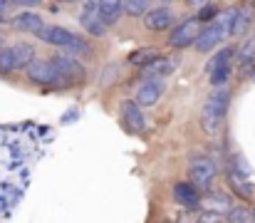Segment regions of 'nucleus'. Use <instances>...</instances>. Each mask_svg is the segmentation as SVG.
<instances>
[{"label": "nucleus", "instance_id": "nucleus-15", "mask_svg": "<svg viewBox=\"0 0 255 223\" xmlns=\"http://www.w3.org/2000/svg\"><path fill=\"white\" fill-rule=\"evenodd\" d=\"M233 204H231V199L226 196V194H206V196H201V211H213V214H221L223 219H226V214H228V209H231Z\"/></svg>", "mask_w": 255, "mask_h": 223}, {"label": "nucleus", "instance_id": "nucleus-8", "mask_svg": "<svg viewBox=\"0 0 255 223\" xmlns=\"http://www.w3.org/2000/svg\"><path fill=\"white\" fill-rule=\"evenodd\" d=\"M50 62L55 65L57 72L62 74L65 82H80V79H85V67H82L80 60H77L75 55H70V52H60V55H55Z\"/></svg>", "mask_w": 255, "mask_h": 223}, {"label": "nucleus", "instance_id": "nucleus-30", "mask_svg": "<svg viewBox=\"0 0 255 223\" xmlns=\"http://www.w3.org/2000/svg\"><path fill=\"white\" fill-rule=\"evenodd\" d=\"M62 2H77V0H62Z\"/></svg>", "mask_w": 255, "mask_h": 223}, {"label": "nucleus", "instance_id": "nucleus-10", "mask_svg": "<svg viewBox=\"0 0 255 223\" xmlns=\"http://www.w3.org/2000/svg\"><path fill=\"white\" fill-rule=\"evenodd\" d=\"M141 17H144V27H146V30H151V32H164V30H171V25L176 22L173 10L166 7V5H161V7H151V10H146Z\"/></svg>", "mask_w": 255, "mask_h": 223}, {"label": "nucleus", "instance_id": "nucleus-27", "mask_svg": "<svg viewBox=\"0 0 255 223\" xmlns=\"http://www.w3.org/2000/svg\"><path fill=\"white\" fill-rule=\"evenodd\" d=\"M10 5H22V7H35L40 5V0H7Z\"/></svg>", "mask_w": 255, "mask_h": 223}, {"label": "nucleus", "instance_id": "nucleus-21", "mask_svg": "<svg viewBox=\"0 0 255 223\" xmlns=\"http://www.w3.org/2000/svg\"><path fill=\"white\" fill-rule=\"evenodd\" d=\"M159 57V50L156 47H139L136 52H131L129 55V65H134V67H139V70H144L149 62H154Z\"/></svg>", "mask_w": 255, "mask_h": 223}, {"label": "nucleus", "instance_id": "nucleus-20", "mask_svg": "<svg viewBox=\"0 0 255 223\" xmlns=\"http://www.w3.org/2000/svg\"><path fill=\"white\" fill-rule=\"evenodd\" d=\"M80 25L85 27L92 37H104V35H107V27H109V25L99 17V12H97V15H80Z\"/></svg>", "mask_w": 255, "mask_h": 223}, {"label": "nucleus", "instance_id": "nucleus-13", "mask_svg": "<svg viewBox=\"0 0 255 223\" xmlns=\"http://www.w3.org/2000/svg\"><path fill=\"white\" fill-rule=\"evenodd\" d=\"M226 176H228V184H231V189H233V194H236L238 199H243V201H246V199H253L255 186L248 181L246 174H241V171H236L233 166H228Z\"/></svg>", "mask_w": 255, "mask_h": 223}, {"label": "nucleus", "instance_id": "nucleus-3", "mask_svg": "<svg viewBox=\"0 0 255 223\" xmlns=\"http://www.w3.org/2000/svg\"><path fill=\"white\" fill-rule=\"evenodd\" d=\"M22 70H25L27 79H30L32 84H40V87H65V84H67L50 60H37V57H32Z\"/></svg>", "mask_w": 255, "mask_h": 223}, {"label": "nucleus", "instance_id": "nucleus-19", "mask_svg": "<svg viewBox=\"0 0 255 223\" xmlns=\"http://www.w3.org/2000/svg\"><path fill=\"white\" fill-rule=\"evenodd\" d=\"M176 65H178V60H171V57H156L154 62H149L146 67H144V77H166L176 70Z\"/></svg>", "mask_w": 255, "mask_h": 223}, {"label": "nucleus", "instance_id": "nucleus-28", "mask_svg": "<svg viewBox=\"0 0 255 223\" xmlns=\"http://www.w3.org/2000/svg\"><path fill=\"white\" fill-rule=\"evenodd\" d=\"M208 0H186V5L188 7H201V5H206Z\"/></svg>", "mask_w": 255, "mask_h": 223}, {"label": "nucleus", "instance_id": "nucleus-4", "mask_svg": "<svg viewBox=\"0 0 255 223\" xmlns=\"http://www.w3.org/2000/svg\"><path fill=\"white\" fill-rule=\"evenodd\" d=\"M188 181L201 194L203 191H211L213 189V181H216V164L208 156H193L191 164H188Z\"/></svg>", "mask_w": 255, "mask_h": 223}, {"label": "nucleus", "instance_id": "nucleus-18", "mask_svg": "<svg viewBox=\"0 0 255 223\" xmlns=\"http://www.w3.org/2000/svg\"><path fill=\"white\" fill-rule=\"evenodd\" d=\"M236 57H238V67H241L243 74L253 70L255 67V37H248L241 50L236 47Z\"/></svg>", "mask_w": 255, "mask_h": 223}, {"label": "nucleus", "instance_id": "nucleus-29", "mask_svg": "<svg viewBox=\"0 0 255 223\" xmlns=\"http://www.w3.org/2000/svg\"><path fill=\"white\" fill-rule=\"evenodd\" d=\"M7 7H10V2H7V0H0V15H2Z\"/></svg>", "mask_w": 255, "mask_h": 223}, {"label": "nucleus", "instance_id": "nucleus-7", "mask_svg": "<svg viewBox=\"0 0 255 223\" xmlns=\"http://www.w3.org/2000/svg\"><path fill=\"white\" fill-rule=\"evenodd\" d=\"M35 37L37 40H42L45 45H55V47H70L75 40H77V35L72 32V30H67V27H60V25H42L37 32H35Z\"/></svg>", "mask_w": 255, "mask_h": 223}, {"label": "nucleus", "instance_id": "nucleus-23", "mask_svg": "<svg viewBox=\"0 0 255 223\" xmlns=\"http://www.w3.org/2000/svg\"><path fill=\"white\" fill-rule=\"evenodd\" d=\"M122 10L129 17H141L149 10V0H122Z\"/></svg>", "mask_w": 255, "mask_h": 223}, {"label": "nucleus", "instance_id": "nucleus-17", "mask_svg": "<svg viewBox=\"0 0 255 223\" xmlns=\"http://www.w3.org/2000/svg\"><path fill=\"white\" fill-rule=\"evenodd\" d=\"M251 22H253V5L246 2L243 7H236V17H233V27H231V35H243L251 30Z\"/></svg>", "mask_w": 255, "mask_h": 223}, {"label": "nucleus", "instance_id": "nucleus-24", "mask_svg": "<svg viewBox=\"0 0 255 223\" xmlns=\"http://www.w3.org/2000/svg\"><path fill=\"white\" fill-rule=\"evenodd\" d=\"M226 219L233 223H251L253 221V211L248 206H231L228 214H226Z\"/></svg>", "mask_w": 255, "mask_h": 223}, {"label": "nucleus", "instance_id": "nucleus-31", "mask_svg": "<svg viewBox=\"0 0 255 223\" xmlns=\"http://www.w3.org/2000/svg\"><path fill=\"white\" fill-rule=\"evenodd\" d=\"M253 221H255V211H253Z\"/></svg>", "mask_w": 255, "mask_h": 223}, {"label": "nucleus", "instance_id": "nucleus-6", "mask_svg": "<svg viewBox=\"0 0 255 223\" xmlns=\"http://www.w3.org/2000/svg\"><path fill=\"white\" fill-rule=\"evenodd\" d=\"M201 30V22L196 17L181 20L178 25H171V35H169V47L171 50H186L193 45L196 35Z\"/></svg>", "mask_w": 255, "mask_h": 223}, {"label": "nucleus", "instance_id": "nucleus-14", "mask_svg": "<svg viewBox=\"0 0 255 223\" xmlns=\"http://www.w3.org/2000/svg\"><path fill=\"white\" fill-rule=\"evenodd\" d=\"M10 25L17 30V32H37L42 25H45V20H42V15H37V12H32V10H25V12H17L12 20H10Z\"/></svg>", "mask_w": 255, "mask_h": 223}, {"label": "nucleus", "instance_id": "nucleus-32", "mask_svg": "<svg viewBox=\"0 0 255 223\" xmlns=\"http://www.w3.org/2000/svg\"><path fill=\"white\" fill-rule=\"evenodd\" d=\"M253 74H255V67H253Z\"/></svg>", "mask_w": 255, "mask_h": 223}, {"label": "nucleus", "instance_id": "nucleus-12", "mask_svg": "<svg viewBox=\"0 0 255 223\" xmlns=\"http://www.w3.org/2000/svg\"><path fill=\"white\" fill-rule=\"evenodd\" d=\"M122 119H124L127 129L134 132V134H141L146 129V119L141 114V107L136 102H131V99H124L122 102Z\"/></svg>", "mask_w": 255, "mask_h": 223}, {"label": "nucleus", "instance_id": "nucleus-11", "mask_svg": "<svg viewBox=\"0 0 255 223\" xmlns=\"http://www.w3.org/2000/svg\"><path fill=\"white\" fill-rule=\"evenodd\" d=\"M173 199L191 211H201V191L191 184V181H178L173 184Z\"/></svg>", "mask_w": 255, "mask_h": 223}, {"label": "nucleus", "instance_id": "nucleus-5", "mask_svg": "<svg viewBox=\"0 0 255 223\" xmlns=\"http://www.w3.org/2000/svg\"><path fill=\"white\" fill-rule=\"evenodd\" d=\"M233 57H236V47L233 45L211 55V60L206 65V72H208V79H211L213 87L216 84H226L231 79V62H233Z\"/></svg>", "mask_w": 255, "mask_h": 223}, {"label": "nucleus", "instance_id": "nucleus-1", "mask_svg": "<svg viewBox=\"0 0 255 223\" xmlns=\"http://www.w3.org/2000/svg\"><path fill=\"white\" fill-rule=\"evenodd\" d=\"M233 17H236V7H218V12H216V17L211 20V22H203L201 25V30H198V35H196V40H193V47H196V52H211V50H216L228 35H231V27H233Z\"/></svg>", "mask_w": 255, "mask_h": 223}, {"label": "nucleus", "instance_id": "nucleus-25", "mask_svg": "<svg viewBox=\"0 0 255 223\" xmlns=\"http://www.w3.org/2000/svg\"><path fill=\"white\" fill-rule=\"evenodd\" d=\"M17 70L12 47H0V74H12Z\"/></svg>", "mask_w": 255, "mask_h": 223}, {"label": "nucleus", "instance_id": "nucleus-2", "mask_svg": "<svg viewBox=\"0 0 255 223\" xmlns=\"http://www.w3.org/2000/svg\"><path fill=\"white\" fill-rule=\"evenodd\" d=\"M228 107H231V89L226 84H216V89L208 94L206 104H203V112H201V129L206 134H218L223 122H226V114H228Z\"/></svg>", "mask_w": 255, "mask_h": 223}, {"label": "nucleus", "instance_id": "nucleus-16", "mask_svg": "<svg viewBox=\"0 0 255 223\" xmlns=\"http://www.w3.org/2000/svg\"><path fill=\"white\" fill-rule=\"evenodd\" d=\"M97 12L107 25H117L122 17V0H97Z\"/></svg>", "mask_w": 255, "mask_h": 223}, {"label": "nucleus", "instance_id": "nucleus-22", "mask_svg": "<svg viewBox=\"0 0 255 223\" xmlns=\"http://www.w3.org/2000/svg\"><path fill=\"white\" fill-rule=\"evenodd\" d=\"M12 55H15V65H17V70H22V67L35 57V47L27 45V42H17V45H12Z\"/></svg>", "mask_w": 255, "mask_h": 223}, {"label": "nucleus", "instance_id": "nucleus-9", "mask_svg": "<svg viewBox=\"0 0 255 223\" xmlns=\"http://www.w3.org/2000/svg\"><path fill=\"white\" fill-rule=\"evenodd\" d=\"M164 89H166V84H164L161 77H144L141 87L136 89V104L139 107H154L161 99Z\"/></svg>", "mask_w": 255, "mask_h": 223}, {"label": "nucleus", "instance_id": "nucleus-26", "mask_svg": "<svg viewBox=\"0 0 255 223\" xmlns=\"http://www.w3.org/2000/svg\"><path fill=\"white\" fill-rule=\"evenodd\" d=\"M216 12H218V7H216V5L208 0L206 5H201V7H198V15H196V20H198L201 25H203V22H211V20L216 17Z\"/></svg>", "mask_w": 255, "mask_h": 223}]
</instances>
